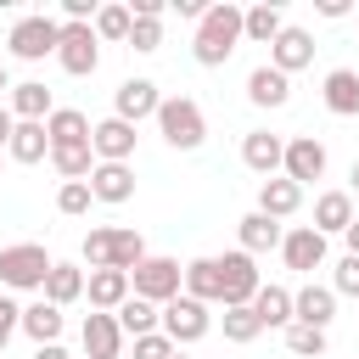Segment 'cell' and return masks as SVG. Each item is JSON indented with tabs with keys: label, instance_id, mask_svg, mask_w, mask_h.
Masks as SVG:
<instances>
[{
	"label": "cell",
	"instance_id": "6da1fadb",
	"mask_svg": "<svg viewBox=\"0 0 359 359\" xmlns=\"http://www.w3.org/2000/svg\"><path fill=\"white\" fill-rule=\"evenodd\" d=\"M247 39V11L241 6H230V0H219V6H208V17L196 22V39H191V56L202 62V67H224L230 56H236V45Z\"/></svg>",
	"mask_w": 359,
	"mask_h": 359
},
{
	"label": "cell",
	"instance_id": "7a4b0ae2",
	"mask_svg": "<svg viewBox=\"0 0 359 359\" xmlns=\"http://www.w3.org/2000/svg\"><path fill=\"white\" fill-rule=\"evenodd\" d=\"M50 269H56V258H50L39 241H11V247H0V286H11V292H45Z\"/></svg>",
	"mask_w": 359,
	"mask_h": 359
},
{
	"label": "cell",
	"instance_id": "3957f363",
	"mask_svg": "<svg viewBox=\"0 0 359 359\" xmlns=\"http://www.w3.org/2000/svg\"><path fill=\"white\" fill-rule=\"evenodd\" d=\"M157 135H163L174 151H196V146L208 140V118H202V107H196L191 95H163V107H157Z\"/></svg>",
	"mask_w": 359,
	"mask_h": 359
},
{
	"label": "cell",
	"instance_id": "277c9868",
	"mask_svg": "<svg viewBox=\"0 0 359 359\" xmlns=\"http://www.w3.org/2000/svg\"><path fill=\"white\" fill-rule=\"evenodd\" d=\"M84 258H90V269H135V264L146 258V241H140V230H112V224H101V230L84 236Z\"/></svg>",
	"mask_w": 359,
	"mask_h": 359
},
{
	"label": "cell",
	"instance_id": "5b68a950",
	"mask_svg": "<svg viewBox=\"0 0 359 359\" xmlns=\"http://www.w3.org/2000/svg\"><path fill=\"white\" fill-rule=\"evenodd\" d=\"M129 286H135V297H146V303H174L180 297V286H185V269H180V258H157V252H146L135 269H129Z\"/></svg>",
	"mask_w": 359,
	"mask_h": 359
},
{
	"label": "cell",
	"instance_id": "8992f818",
	"mask_svg": "<svg viewBox=\"0 0 359 359\" xmlns=\"http://www.w3.org/2000/svg\"><path fill=\"white\" fill-rule=\"evenodd\" d=\"M6 45H11V56H17V62H45V56H56V45H62V22H56V17H45V11L17 17V22H11V34H6Z\"/></svg>",
	"mask_w": 359,
	"mask_h": 359
},
{
	"label": "cell",
	"instance_id": "52a82bcc",
	"mask_svg": "<svg viewBox=\"0 0 359 359\" xmlns=\"http://www.w3.org/2000/svg\"><path fill=\"white\" fill-rule=\"evenodd\" d=\"M208 325H213L208 303H196V297H174V303H163V337H168L174 348L202 342V337H208Z\"/></svg>",
	"mask_w": 359,
	"mask_h": 359
},
{
	"label": "cell",
	"instance_id": "ba28073f",
	"mask_svg": "<svg viewBox=\"0 0 359 359\" xmlns=\"http://www.w3.org/2000/svg\"><path fill=\"white\" fill-rule=\"evenodd\" d=\"M56 62H62L73 79L95 73V62H101V39H95V22H62V45H56Z\"/></svg>",
	"mask_w": 359,
	"mask_h": 359
},
{
	"label": "cell",
	"instance_id": "9c48e42d",
	"mask_svg": "<svg viewBox=\"0 0 359 359\" xmlns=\"http://www.w3.org/2000/svg\"><path fill=\"white\" fill-rule=\"evenodd\" d=\"M219 275H224V309H247V303L258 297V286H264V275H258L252 252H241V247L219 258Z\"/></svg>",
	"mask_w": 359,
	"mask_h": 359
},
{
	"label": "cell",
	"instance_id": "30bf717a",
	"mask_svg": "<svg viewBox=\"0 0 359 359\" xmlns=\"http://www.w3.org/2000/svg\"><path fill=\"white\" fill-rule=\"evenodd\" d=\"M157 107H163V95H157L151 79H123L112 90V118H123L135 129H140V118H157Z\"/></svg>",
	"mask_w": 359,
	"mask_h": 359
},
{
	"label": "cell",
	"instance_id": "8fae6325",
	"mask_svg": "<svg viewBox=\"0 0 359 359\" xmlns=\"http://www.w3.org/2000/svg\"><path fill=\"white\" fill-rule=\"evenodd\" d=\"M79 342H84V359H118V353H123V325H118V314L90 309L84 325H79Z\"/></svg>",
	"mask_w": 359,
	"mask_h": 359
},
{
	"label": "cell",
	"instance_id": "7c38bea8",
	"mask_svg": "<svg viewBox=\"0 0 359 359\" xmlns=\"http://www.w3.org/2000/svg\"><path fill=\"white\" fill-rule=\"evenodd\" d=\"M241 163H247L258 180H275V174L286 168V140L269 135V129H252V135L241 140Z\"/></svg>",
	"mask_w": 359,
	"mask_h": 359
},
{
	"label": "cell",
	"instance_id": "4fadbf2b",
	"mask_svg": "<svg viewBox=\"0 0 359 359\" xmlns=\"http://www.w3.org/2000/svg\"><path fill=\"white\" fill-rule=\"evenodd\" d=\"M292 185H309V180H325V146L314 135H292L286 140V168H280Z\"/></svg>",
	"mask_w": 359,
	"mask_h": 359
},
{
	"label": "cell",
	"instance_id": "5bb4252c",
	"mask_svg": "<svg viewBox=\"0 0 359 359\" xmlns=\"http://www.w3.org/2000/svg\"><path fill=\"white\" fill-rule=\"evenodd\" d=\"M90 146H95V163H129V157H135V123L101 118V123L90 129Z\"/></svg>",
	"mask_w": 359,
	"mask_h": 359
},
{
	"label": "cell",
	"instance_id": "9a60e30c",
	"mask_svg": "<svg viewBox=\"0 0 359 359\" xmlns=\"http://www.w3.org/2000/svg\"><path fill=\"white\" fill-rule=\"evenodd\" d=\"M280 258H286V269H320L325 264V236L314 230V224H297V230H286V241H280Z\"/></svg>",
	"mask_w": 359,
	"mask_h": 359
},
{
	"label": "cell",
	"instance_id": "2e32d148",
	"mask_svg": "<svg viewBox=\"0 0 359 359\" xmlns=\"http://www.w3.org/2000/svg\"><path fill=\"white\" fill-rule=\"evenodd\" d=\"M129 269H95L90 280H84V297H90V309H101V314H118L123 303H129Z\"/></svg>",
	"mask_w": 359,
	"mask_h": 359
},
{
	"label": "cell",
	"instance_id": "e0dca14e",
	"mask_svg": "<svg viewBox=\"0 0 359 359\" xmlns=\"http://www.w3.org/2000/svg\"><path fill=\"white\" fill-rule=\"evenodd\" d=\"M314 62V34L309 28H280V39L269 45V67H280L286 79L297 73V67H309Z\"/></svg>",
	"mask_w": 359,
	"mask_h": 359
},
{
	"label": "cell",
	"instance_id": "ac0fdd59",
	"mask_svg": "<svg viewBox=\"0 0 359 359\" xmlns=\"http://www.w3.org/2000/svg\"><path fill=\"white\" fill-rule=\"evenodd\" d=\"M292 309H297V320H292V325H314V331H325V325L337 320V292L309 280L303 292H292Z\"/></svg>",
	"mask_w": 359,
	"mask_h": 359
},
{
	"label": "cell",
	"instance_id": "d6986e66",
	"mask_svg": "<svg viewBox=\"0 0 359 359\" xmlns=\"http://www.w3.org/2000/svg\"><path fill=\"white\" fill-rule=\"evenodd\" d=\"M353 224V191H320L314 196V230L320 236H348Z\"/></svg>",
	"mask_w": 359,
	"mask_h": 359
},
{
	"label": "cell",
	"instance_id": "ffe728a7",
	"mask_svg": "<svg viewBox=\"0 0 359 359\" xmlns=\"http://www.w3.org/2000/svg\"><path fill=\"white\" fill-rule=\"evenodd\" d=\"M6 107L17 112V123H45V118L56 112V107H50V90H45L39 79H22V84H11Z\"/></svg>",
	"mask_w": 359,
	"mask_h": 359
},
{
	"label": "cell",
	"instance_id": "44dd1931",
	"mask_svg": "<svg viewBox=\"0 0 359 359\" xmlns=\"http://www.w3.org/2000/svg\"><path fill=\"white\" fill-rule=\"evenodd\" d=\"M286 95H292V79H286L280 67L264 62V67L247 73V101H252V107H286Z\"/></svg>",
	"mask_w": 359,
	"mask_h": 359
},
{
	"label": "cell",
	"instance_id": "7402d4cb",
	"mask_svg": "<svg viewBox=\"0 0 359 359\" xmlns=\"http://www.w3.org/2000/svg\"><path fill=\"white\" fill-rule=\"evenodd\" d=\"M90 191H95V202H129L135 196V168L129 163H95Z\"/></svg>",
	"mask_w": 359,
	"mask_h": 359
},
{
	"label": "cell",
	"instance_id": "603a6c76",
	"mask_svg": "<svg viewBox=\"0 0 359 359\" xmlns=\"http://www.w3.org/2000/svg\"><path fill=\"white\" fill-rule=\"evenodd\" d=\"M297 208H303V185H292L286 174H275V180L258 185V213H269V219H292Z\"/></svg>",
	"mask_w": 359,
	"mask_h": 359
},
{
	"label": "cell",
	"instance_id": "cb8c5ba5",
	"mask_svg": "<svg viewBox=\"0 0 359 359\" xmlns=\"http://www.w3.org/2000/svg\"><path fill=\"white\" fill-rule=\"evenodd\" d=\"M236 236H241V252H252V258L286 241V230H280V219H269V213H258V208H252V213H247V219L236 224Z\"/></svg>",
	"mask_w": 359,
	"mask_h": 359
},
{
	"label": "cell",
	"instance_id": "d4e9b609",
	"mask_svg": "<svg viewBox=\"0 0 359 359\" xmlns=\"http://www.w3.org/2000/svg\"><path fill=\"white\" fill-rule=\"evenodd\" d=\"M185 297H196V303H224L219 258H191V264H185Z\"/></svg>",
	"mask_w": 359,
	"mask_h": 359
},
{
	"label": "cell",
	"instance_id": "484cf974",
	"mask_svg": "<svg viewBox=\"0 0 359 359\" xmlns=\"http://www.w3.org/2000/svg\"><path fill=\"white\" fill-rule=\"evenodd\" d=\"M90 118L79 112V107H56L50 118H45V135H50V146H84L90 140Z\"/></svg>",
	"mask_w": 359,
	"mask_h": 359
},
{
	"label": "cell",
	"instance_id": "4316f807",
	"mask_svg": "<svg viewBox=\"0 0 359 359\" xmlns=\"http://www.w3.org/2000/svg\"><path fill=\"white\" fill-rule=\"evenodd\" d=\"M252 314L264 320V331H275V325H292L297 320V309H292V292L286 286H258V297H252Z\"/></svg>",
	"mask_w": 359,
	"mask_h": 359
},
{
	"label": "cell",
	"instance_id": "83f0119b",
	"mask_svg": "<svg viewBox=\"0 0 359 359\" xmlns=\"http://www.w3.org/2000/svg\"><path fill=\"white\" fill-rule=\"evenodd\" d=\"M325 107H331L337 118H353V112H359V73H353V67H331V73H325Z\"/></svg>",
	"mask_w": 359,
	"mask_h": 359
},
{
	"label": "cell",
	"instance_id": "f1b7e54d",
	"mask_svg": "<svg viewBox=\"0 0 359 359\" xmlns=\"http://www.w3.org/2000/svg\"><path fill=\"white\" fill-rule=\"evenodd\" d=\"M84 280H90V275H84L79 264H56L50 280H45V303H56V309L79 303V297H84Z\"/></svg>",
	"mask_w": 359,
	"mask_h": 359
},
{
	"label": "cell",
	"instance_id": "f546056e",
	"mask_svg": "<svg viewBox=\"0 0 359 359\" xmlns=\"http://www.w3.org/2000/svg\"><path fill=\"white\" fill-rule=\"evenodd\" d=\"M22 331L34 337V348L56 342V337H62V309H56V303H45V297H39V303H28V309H22Z\"/></svg>",
	"mask_w": 359,
	"mask_h": 359
},
{
	"label": "cell",
	"instance_id": "4dcf8cb0",
	"mask_svg": "<svg viewBox=\"0 0 359 359\" xmlns=\"http://www.w3.org/2000/svg\"><path fill=\"white\" fill-rule=\"evenodd\" d=\"M6 157H11V163H39V157H50V135H45V123H17Z\"/></svg>",
	"mask_w": 359,
	"mask_h": 359
},
{
	"label": "cell",
	"instance_id": "1f68e13d",
	"mask_svg": "<svg viewBox=\"0 0 359 359\" xmlns=\"http://www.w3.org/2000/svg\"><path fill=\"white\" fill-rule=\"evenodd\" d=\"M118 325H123V337H151V331H163V309L146 297H129L118 309Z\"/></svg>",
	"mask_w": 359,
	"mask_h": 359
},
{
	"label": "cell",
	"instance_id": "d6a6232c",
	"mask_svg": "<svg viewBox=\"0 0 359 359\" xmlns=\"http://www.w3.org/2000/svg\"><path fill=\"white\" fill-rule=\"evenodd\" d=\"M50 163H56L62 180H90L95 174V146L90 140L84 146H50Z\"/></svg>",
	"mask_w": 359,
	"mask_h": 359
},
{
	"label": "cell",
	"instance_id": "836d02e7",
	"mask_svg": "<svg viewBox=\"0 0 359 359\" xmlns=\"http://www.w3.org/2000/svg\"><path fill=\"white\" fill-rule=\"evenodd\" d=\"M280 28H286V17H280V6H247V39L252 45H275L280 39Z\"/></svg>",
	"mask_w": 359,
	"mask_h": 359
},
{
	"label": "cell",
	"instance_id": "e575fe53",
	"mask_svg": "<svg viewBox=\"0 0 359 359\" xmlns=\"http://www.w3.org/2000/svg\"><path fill=\"white\" fill-rule=\"evenodd\" d=\"M129 28H135L129 6H101L95 11V39H129Z\"/></svg>",
	"mask_w": 359,
	"mask_h": 359
},
{
	"label": "cell",
	"instance_id": "d590c367",
	"mask_svg": "<svg viewBox=\"0 0 359 359\" xmlns=\"http://www.w3.org/2000/svg\"><path fill=\"white\" fill-rule=\"evenodd\" d=\"M90 202H95V191H90V180H62V191H56V213H67V219H79V213H90Z\"/></svg>",
	"mask_w": 359,
	"mask_h": 359
},
{
	"label": "cell",
	"instance_id": "8d00e7d4",
	"mask_svg": "<svg viewBox=\"0 0 359 359\" xmlns=\"http://www.w3.org/2000/svg\"><path fill=\"white\" fill-rule=\"evenodd\" d=\"M286 348H292L297 359H325V331H314V325H286Z\"/></svg>",
	"mask_w": 359,
	"mask_h": 359
},
{
	"label": "cell",
	"instance_id": "74e56055",
	"mask_svg": "<svg viewBox=\"0 0 359 359\" xmlns=\"http://www.w3.org/2000/svg\"><path fill=\"white\" fill-rule=\"evenodd\" d=\"M258 331H264V320L252 314V303H247V309H224V337H230V342H252Z\"/></svg>",
	"mask_w": 359,
	"mask_h": 359
},
{
	"label": "cell",
	"instance_id": "f35d334b",
	"mask_svg": "<svg viewBox=\"0 0 359 359\" xmlns=\"http://www.w3.org/2000/svg\"><path fill=\"white\" fill-rule=\"evenodd\" d=\"M129 45H135V50H157V45H163V22H157V17H135Z\"/></svg>",
	"mask_w": 359,
	"mask_h": 359
},
{
	"label": "cell",
	"instance_id": "ab89813d",
	"mask_svg": "<svg viewBox=\"0 0 359 359\" xmlns=\"http://www.w3.org/2000/svg\"><path fill=\"white\" fill-rule=\"evenodd\" d=\"M180 348L163 337V331H151V337H135V359H174Z\"/></svg>",
	"mask_w": 359,
	"mask_h": 359
},
{
	"label": "cell",
	"instance_id": "60d3db41",
	"mask_svg": "<svg viewBox=\"0 0 359 359\" xmlns=\"http://www.w3.org/2000/svg\"><path fill=\"white\" fill-rule=\"evenodd\" d=\"M331 292H342V297H359V258H353V252L337 264V275H331Z\"/></svg>",
	"mask_w": 359,
	"mask_h": 359
},
{
	"label": "cell",
	"instance_id": "b9f144b4",
	"mask_svg": "<svg viewBox=\"0 0 359 359\" xmlns=\"http://www.w3.org/2000/svg\"><path fill=\"white\" fill-rule=\"evenodd\" d=\"M11 331H22V309H17V303L0 292V348L11 342Z\"/></svg>",
	"mask_w": 359,
	"mask_h": 359
},
{
	"label": "cell",
	"instance_id": "7bdbcfd3",
	"mask_svg": "<svg viewBox=\"0 0 359 359\" xmlns=\"http://www.w3.org/2000/svg\"><path fill=\"white\" fill-rule=\"evenodd\" d=\"M11 135H17V112H11L6 101H0V151L11 146Z\"/></svg>",
	"mask_w": 359,
	"mask_h": 359
},
{
	"label": "cell",
	"instance_id": "ee69618b",
	"mask_svg": "<svg viewBox=\"0 0 359 359\" xmlns=\"http://www.w3.org/2000/svg\"><path fill=\"white\" fill-rule=\"evenodd\" d=\"M129 11H135V17H157V22H163V11H168V6H163V0H129Z\"/></svg>",
	"mask_w": 359,
	"mask_h": 359
},
{
	"label": "cell",
	"instance_id": "f6af8a7d",
	"mask_svg": "<svg viewBox=\"0 0 359 359\" xmlns=\"http://www.w3.org/2000/svg\"><path fill=\"white\" fill-rule=\"evenodd\" d=\"M320 17H331V22L348 17V0H320Z\"/></svg>",
	"mask_w": 359,
	"mask_h": 359
},
{
	"label": "cell",
	"instance_id": "bcb514c9",
	"mask_svg": "<svg viewBox=\"0 0 359 359\" xmlns=\"http://www.w3.org/2000/svg\"><path fill=\"white\" fill-rule=\"evenodd\" d=\"M34 359H67V348L62 342H45V348H34Z\"/></svg>",
	"mask_w": 359,
	"mask_h": 359
},
{
	"label": "cell",
	"instance_id": "7dc6e473",
	"mask_svg": "<svg viewBox=\"0 0 359 359\" xmlns=\"http://www.w3.org/2000/svg\"><path fill=\"white\" fill-rule=\"evenodd\" d=\"M342 241H348V252H353V258H359V219H353V224H348V236H342Z\"/></svg>",
	"mask_w": 359,
	"mask_h": 359
},
{
	"label": "cell",
	"instance_id": "c3c4849f",
	"mask_svg": "<svg viewBox=\"0 0 359 359\" xmlns=\"http://www.w3.org/2000/svg\"><path fill=\"white\" fill-rule=\"evenodd\" d=\"M11 95V79H6V62H0V101Z\"/></svg>",
	"mask_w": 359,
	"mask_h": 359
},
{
	"label": "cell",
	"instance_id": "681fc988",
	"mask_svg": "<svg viewBox=\"0 0 359 359\" xmlns=\"http://www.w3.org/2000/svg\"><path fill=\"white\" fill-rule=\"evenodd\" d=\"M353 191H359V163H353Z\"/></svg>",
	"mask_w": 359,
	"mask_h": 359
},
{
	"label": "cell",
	"instance_id": "f907efd6",
	"mask_svg": "<svg viewBox=\"0 0 359 359\" xmlns=\"http://www.w3.org/2000/svg\"><path fill=\"white\" fill-rule=\"evenodd\" d=\"M174 359H185V353H174Z\"/></svg>",
	"mask_w": 359,
	"mask_h": 359
},
{
	"label": "cell",
	"instance_id": "816d5d0a",
	"mask_svg": "<svg viewBox=\"0 0 359 359\" xmlns=\"http://www.w3.org/2000/svg\"><path fill=\"white\" fill-rule=\"evenodd\" d=\"M0 157H6V151H0Z\"/></svg>",
	"mask_w": 359,
	"mask_h": 359
}]
</instances>
